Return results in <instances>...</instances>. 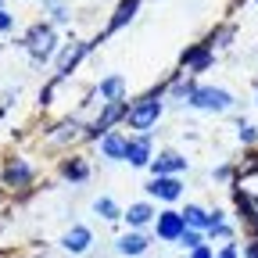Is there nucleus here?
<instances>
[{"label": "nucleus", "mask_w": 258, "mask_h": 258, "mask_svg": "<svg viewBox=\"0 0 258 258\" xmlns=\"http://www.w3.org/2000/svg\"><path fill=\"white\" fill-rule=\"evenodd\" d=\"M179 215H183V222L190 226V230H205V226H208V212L201 205H186Z\"/></svg>", "instance_id": "nucleus-17"}, {"label": "nucleus", "mask_w": 258, "mask_h": 258, "mask_svg": "<svg viewBox=\"0 0 258 258\" xmlns=\"http://www.w3.org/2000/svg\"><path fill=\"white\" fill-rule=\"evenodd\" d=\"M76 129H79V122H61V125H57V133H54L50 140H57V144H61V140H69V137H76Z\"/></svg>", "instance_id": "nucleus-24"}, {"label": "nucleus", "mask_w": 258, "mask_h": 258, "mask_svg": "<svg viewBox=\"0 0 258 258\" xmlns=\"http://www.w3.org/2000/svg\"><path fill=\"white\" fill-rule=\"evenodd\" d=\"M61 172L69 176V179H76V183H79V179H86V176H90V165H86L83 158H72V161H64V165H61Z\"/></svg>", "instance_id": "nucleus-19"}, {"label": "nucleus", "mask_w": 258, "mask_h": 258, "mask_svg": "<svg viewBox=\"0 0 258 258\" xmlns=\"http://www.w3.org/2000/svg\"><path fill=\"white\" fill-rule=\"evenodd\" d=\"M151 219H154V208H151L147 201H137V205H129V212H125V222L133 226V230H137V226H147Z\"/></svg>", "instance_id": "nucleus-16"}, {"label": "nucleus", "mask_w": 258, "mask_h": 258, "mask_svg": "<svg viewBox=\"0 0 258 258\" xmlns=\"http://www.w3.org/2000/svg\"><path fill=\"white\" fill-rule=\"evenodd\" d=\"M147 194L151 198H161V201H179V194H183V183L176 176H154L147 183Z\"/></svg>", "instance_id": "nucleus-9"}, {"label": "nucleus", "mask_w": 258, "mask_h": 258, "mask_svg": "<svg viewBox=\"0 0 258 258\" xmlns=\"http://www.w3.org/2000/svg\"><path fill=\"white\" fill-rule=\"evenodd\" d=\"M118 251H122V254H144V251H147V237H144V233H125V237L118 240Z\"/></svg>", "instance_id": "nucleus-18"}, {"label": "nucleus", "mask_w": 258, "mask_h": 258, "mask_svg": "<svg viewBox=\"0 0 258 258\" xmlns=\"http://www.w3.org/2000/svg\"><path fill=\"white\" fill-rule=\"evenodd\" d=\"M186 169V158L179 151H161L158 158H151V172L154 176H179Z\"/></svg>", "instance_id": "nucleus-6"}, {"label": "nucleus", "mask_w": 258, "mask_h": 258, "mask_svg": "<svg viewBox=\"0 0 258 258\" xmlns=\"http://www.w3.org/2000/svg\"><path fill=\"white\" fill-rule=\"evenodd\" d=\"M125 108H129V101H111V104H104V108H101V115H97V118L90 122L86 137H90V140H101V137H108V133H111V125L125 118Z\"/></svg>", "instance_id": "nucleus-4"}, {"label": "nucleus", "mask_w": 258, "mask_h": 258, "mask_svg": "<svg viewBox=\"0 0 258 258\" xmlns=\"http://www.w3.org/2000/svg\"><path fill=\"white\" fill-rule=\"evenodd\" d=\"M179 244H183L186 251L201 247V230H190V226H186V230H183V237H179Z\"/></svg>", "instance_id": "nucleus-22"}, {"label": "nucleus", "mask_w": 258, "mask_h": 258, "mask_svg": "<svg viewBox=\"0 0 258 258\" xmlns=\"http://www.w3.org/2000/svg\"><path fill=\"white\" fill-rule=\"evenodd\" d=\"M97 93H101V101H104V104H111V101H125V79H122V76H108V79H101Z\"/></svg>", "instance_id": "nucleus-14"}, {"label": "nucleus", "mask_w": 258, "mask_h": 258, "mask_svg": "<svg viewBox=\"0 0 258 258\" xmlns=\"http://www.w3.org/2000/svg\"><path fill=\"white\" fill-rule=\"evenodd\" d=\"M194 90H198V83H194V79H179V83H172V97H176V101H183V104H190Z\"/></svg>", "instance_id": "nucleus-20"}, {"label": "nucleus", "mask_w": 258, "mask_h": 258, "mask_svg": "<svg viewBox=\"0 0 258 258\" xmlns=\"http://www.w3.org/2000/svg\"><path fill=\"white\" fill-rule=\"evenodd\" d=\"M190 258H212V247H208V244H201V247H194V251H190Z\"/></svg>", "instance_id": "nucleus-27"}, {"label": "nucleus", "mask_w": 258, "mask_h": 258, "mask_svg": "<svg viewBox=\"0 0 258 258\" xmlns=\"http://www.w3.org/2000/svg\"><path fill=\"white\" fill-rule=\"evenodd\" d=\"M158 118H161V101H158V93H147V97H140V101H133L125 108V125L129 129H137V133H147L151 125H158Z\"/></svg>", "instance_id": "nucleus-1"}, {"label": "nucleus", "mask_w": 258, "mask_h": 258, "mask_svg": "<svg viewBox=\"0 0 258 258\" xmlns=\"http://www.w3.org/2000/svg\"><path fill=\"white\" fill-rule=\"evenodd\" d=\"M50 15H54V22H69V11H64V4H57V0H50Z\"/></svg>", "instance_id": "nucleus-25"}, {"label": "nucleus", "mask_w": 258, "mask_h": 258, "mask_svg": "<svg viewBox=\"0 0 258 258\" xmlns=\"http://www.w3.org/2000/svg\"><path fill=\"white\" fill-rule=\"evenodd\" d=\"M22 43H25V50H29L32 61H47V57L54 54V47H57V32H54V25L40 22V25H32V29L25 32Z\"/></svg>", "instance_id": "nucleus-2"}, {"label": "nucleus", "mask_w": 258, "mask_h": 258, "mask_svg": "<svg viewBox=\"0 0 258 258\" xmlns=\"http://www.w3.org/2000/svg\"><path fill=\"white\" fill-rule=\"evenodd\" d=\"M137 8H140V0H122V4L115 8V18L108 22V32H115V29H122L125 22H133V15H137Z\"/></svg>", "instance_id": "nucleus-15"}, {"label": "nucleus", "mask_w": 258, "mask_h": 258, "mask_svg": "<svg viewBox=\"0 0 258 258\" xmlns=\"http://www.w3.org/2000/svg\"><path fill=\"white\" fill-rule=\"evenodd\" d=\"M93 212L101 215V219H118V215H122L118 205H115L111 198H97V201H93Z\"/></svg>", "instance_id": "nucleus-21"}, {"label": "nucleus", "mask_w": 258, "mask_h": 258, "mask_svg": "<svg viewBox=\"0 0 258 258\" xmlns=\"http://www.w3.org/2000/svg\"><path fill=\"white\" fill-rule=\"evenodd\" d=\"M90 240H93V233L86 230V226H72V230L61 237V247L72 251V254H83V251L90 247Z\"/></svg>", "instance_id": "nucleus-13"}, {"label": "nucleus", "mask_w": 258, "mask_h": 258, "mask_svg": "<svg viewBox=\"0 0 258 258\" xmlns=\"http://www.w3.org/2000/svg\"><path fill=\"white\" fill-rule=\"evenodd\" d=\"M125 147H129V133L111 129L108 137H101V154H104L108 161H125Z\"/></svg>", "instance_id": "nucleus-12"}, {"label": "nucleus", "mask_w": 258, "mask_h": 258, "mask_svg": "<svg viewBox=\"0 0 258 258\" xmlns=\"http://www.w3.org/2000/svg\"><path fill=\"white\" fill-rule=\"evenodd\" d=\"M154 230H158L161 240H179L183 230H186V222H183L179 212H161V215H154Z\"/></svg>", "instance_id": "nucleus-7"}, {"label": "nucleus", "mask_w": 258, "mask_h": 258, "mask_svg": "<svg viewBox=\"0 0 258 258\" xmlns=\"http://www.w3.org/2000/svg\"><path fill=\"white\" fill-rule=\"evenodd\" d=\"M237 129H240V133H237V137H240V144H254V140H258V125H251V122H240Z\"/></svg>", "instance_id": "nucleus-23"}, {"label": "nucleus", "mask_w": 258, "mask_h": 258, "mask_svg": "<svg viewBox=\"0 0 258 258\" xmlns=\"http://www.w3.org/2000/svg\"><path fill=\"white\" fill-rule=\"evenodd\" d=\"M8 29H15V18H11L4 8H0V32H8Z\"/></svg>", "instance_id": "nucleus-26"}, {"label": "nucleus", "mask_w": 258, "mask_h": 258, "mask_svg": "<svg viewBox=\"0 0 258 258\" xmlns=\"http://www.w3.org/2000/svg\"><path fill=\"white\" fill-rule=\"evenodd\" d=\"M32 179V165L25 158H8V165H4V186H29Z\"/></svg>", "instance_id": "nucleus-11"}, {"label": "nucleus", "mask_w": 258, "mask_h": 258, "mask_svg": "<svg viewBox=\"0 0 258 258\" xmlns=\"http://www.w3.org/2000/svg\"><path fill=\"white\" fill-rule=\"evenodd\" d=\"M247 258H258V244H251V247H247Z\"/></svg>", "instance_id": "nucleus-28"}, {"label": "nucleus", "mask_w": 258, "mask_h": 258, "mask_svg": "<svg viewBox=\"0 0 258 258\" xmlns=\"http://www.w3.org/2000/svg\"><path fill=\"white\" fill-rule=\"evenodd\" d=\"M212 47L208 43H198V47H186L183 50V69L190 72V76H198V72H205L208 69V64H212Z\"/></svg>", "instance_id": "nucleus-8"}, {"label": "nucleus", "mask_w": 258, "mask_h": 258, "mask_svg": "<svg viewBox=\"0 0 258 258\" xmlns=\"http://www.w3.org/2000/svg\"><path fill=\"white\" fill-rule=\"evenodd\" d=\"M90 47H93V43H86V40H79V43H69V47H64V50H61V57H57V76H54V79L61 83L64 76H72V72H76V64L90 54Z\"/></svg>", "instance_id": "nucleus-5"}, {"label": "nucleus", "mask_w": 258, "mask_h": 258, "mask_svg": "<svg viewBox=\"0 0 258 258\" xmlns=\"http://www.w3.org/2000/svg\"><path fill=\"white\" fill-rule=\"evenodd\" d=\"M190 104L201 108V111H230L233 108V93L222 90V86H198L194 97H190Z\"/></svg>", "instance_id": "nucleus-3"}, {"label": "nucleus", "mask_w": 258, "mask_h": 258, "mask_svg": "<svg viewBox=\"0 0 258 258\" xmlns=\"http://www.w3.org/2000/svg\"><path fill=\"white\" fill-rule=\"evenodd\" d=\"M125 161L129 165H151V137L147 133H137V137H129V147H125Z\"/></svg>", "instance_id": "nucleus-10"}]
</instances>
